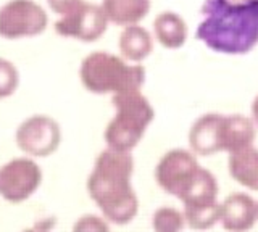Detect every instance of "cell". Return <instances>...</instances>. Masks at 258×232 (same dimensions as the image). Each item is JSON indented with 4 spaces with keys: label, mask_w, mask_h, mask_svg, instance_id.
Returning <instances> with one entry per match:
<instances>
[{
    "label": "cell",
    "mask_w": 258,
    "mask_h": 232,
    "mask_svg": "<svg viewBox=\"0 0 258 232\" xmlns=\"http://www.w3.org/2000/svg\"><path fill=\"white\" fill-rule=\"evenodd\" d=\"M196 37L210 50L244 55L258 45V0H205Z\"/></svg>",
    "instance_id": "obj_1"
},
{
    "label": "cell",
    "mask_w": 258,
    "mask_h": 232,
    "mask_svg": "<svg viewBox=\"0 0 258 232\" xmlns=\"http://www.w3.org/2000/svg\"><path fill=\"white\" fill-rule=\"evenodd\" d=\"M134 160L127 151L105 150L95 160L87 179V192L102 216L116 226H126L139 213V198L131 178Z\"/></svg>",
    "instance_id": "obj_2"
},
{
    "label": "cell",
    "mask_w": 258,
    "mask_h": 232,
    "mask_svg": "<svg viewBox=\"0 0 258 232\" xmlns=\"http://www.w3.org/2000/svg\"><path fill=\"white\" fill-rule=\"evenodd\" d=\"M256 126L244 115H202L189 131V147L196 155L212 157L218 151H234L253 145Z\"/></svg>",
    "instance_id": "obj_3"
},
{
    "label": "cell",
    "mask_w": 258,
    "mask_h": 232,
    "mask_svg": "<svg viewBox=\"0 0 258 232\" xmlns=\"http://www.w3.org/2000/svg\"><path fill=\"white\" fill-rule=\"evenodd\" d=\"M113 105L116 113L105 129V140L108 148L129 153L142 140L155 111L139 91L116 94Z\"/></svg>",
    "instance_id": "obj_4"
},
{
    "label": "cell",
    "mask_w": 258,
    "mask_h": 232,
    "mask_svg": "<svg viewBox=\"0 0 258 232\" xmlns=\"http://www.w3.org/2000/svg\"><path fill=\"white\" fill-rule=\"evenodd\" d=\"M83 83L94 94H123L139 91L144 84L142 66L126 65L108 53H95L83 66Z\"/></svg>",
    "instance_id": "obj_5"
},
{
    "label": "cell",
    "mask_w": 258,
    "mask_h": 232,
    "mask_svg": "<svg viewBox=\"0 0 258 232\" xmlns=\"http://www.w3.org/2000/svg\"><path fill=\"white\" fill-rule=\"evenodd\" d=\"M202 170L192 150L173 148L160 158L155 168V181L161 190L182 200Z\"/></svg>",
    "instance_id": "obj_6"
},
{
    "label": "cell",
    "mask_w": 258,
    "mask_h": 232,
    "mask_svg": "<svg viewBox=\"0 0 258 232\" xmlns=\"http://www.w3.org/2000/svg\"><path fill=\"white\" fill-rule=\"evenodd\" d=\"M40 179L42 174L32 160H13L0 170V195L10 203H21L34 195Z\"/></svg>",
    "instance_id": "obj_7"
},
{
    "label": "cell",
    "mask_w": 258,
    "mask_h": 232,
    "mask_svg": "<svg viewBox=\"0 0 258 232\" xmlns=\"http://www.w3.org/2000/svg\"><path fill=\"white\" fill-rule=\"evenodd\" d=\"M18 147L34 157H47L58 147L60 127L53 119L34 116L24 121L16 134Z\"/></svg>",
    "instance_id": "obj_8"
},
{
    "label": "cell",
    "mask_w": 258,
    "mask_h": 232,
    "mask_svg": "<svg viewBox=\"0 0 258 232\" xmlns=\"http://www.w3.org/2000/svg\"><path fill=\"white\" fill-rule=\"evenodd\" d=\"M258 221V202L244 192H234L221 202V226L228 232H247Z\"/></svg>",
    "instance_id": "obj_9"
},
{
    "label": "cell",
    "mask_w": 258,
    "mask_h": 232,
    "mask_svg": "<svg viewBox=\"0 0 258 232\" xmlns=\"http://www.w3.org/2000/svg\"><path fill=\"white\" fill-rule=\"evenodd\" d=\"M228 171L239 186L258 192V148L250 145L229 153Z\"/></svg>",
    "instance_id": "obj_10"
},
{
    "label": "cell",
    "mask_w": 258,
    "mask_h": 232,
    "mask_svg": "<svg viewBox=\"0 0 258 232\" xmlns=\"http://www.w3.org/2000/svg\"><path fill=\"white\" fill-rule=\"evenodd\" d=\"M155 39L165 49H181L187 41L189 28L181 15L176 12H163L153 21Z\"/></svg>",
    "instance_id": "obj_11"
},
{
    "label": "cell",
    "mask_w": 258,
    "mask_h": 232,
    "mask_svg": "<svg viewBox=\"0 0 258 232\" xmlns=\"http://www.w3.org/2000/svg\"><path fill=\"white\" fill-rule=\"evenodd\" d=\"M150 0H105L103 13L110 21L123 26H133L147 17Z\"/></svg>",
    "instance_id": "obj_12"
},
{
    "label": "cell",
    "mask_w": 258,
    "mask_h": 232,
    "mask_svg": "<svg viewBox=\"0 0 258 232\" xmlns=\"http://www.w3.org/2000/svg\"><path fill=\"white\" fill-rule=\"evenodd\" d=\"M105 25L107 17L103 10H99L97 7H84L70 23V33L86 41H94L105 31Z\"/></svg>",
    "instance_id": "obj_13"
},
{
    "label": "cell",
    "mask_w": 258,
    "mask_h": 232,
    "mask_svg": "<svg viewBox=\"0 0 258 232\" xmlns=\"http://www.w3.org/2000/svg\"><path fill=\"white\" fill-rule=\"evenodd\" d=\"M121 52L133 61H141L145 57H149L153 49L152 36L141 26H127V29L121 36Z\"/></svg>",
    "instance_id": "obj_14"
},
{
    "label": "cell",
    "mask_w": 258,
    "mask_h": 232,
    "mask_svg": "<svg viewBox=\"0 0 258 232\" xmlns=\"http://www.w3.org/2000/svg\"><path fill=\"white\" fill-rule=\"evenodd\" d=\"M152 227L155 232H182L185 216L174 206H160L152 216Z\"/></svg>",
    "instance_id": "obj_15"
},
{
    "label": "cell",
    "mask_w": 258,
    "mask_h": 232,
    "mask_svg": "<svg viewBox=\"0 0 258 232\" xmlns=\"http://www.w3.org/2000/svg\"><path fill=\"white\" fill-rule=\"evenodd\" d=\"M71 232H111V230H110V222L103 216L84 214L75 221Z\"/></svg>",
    "instance_id": "obj_16"
},
{
    "label": "cell",
    "mask_w": 258,
    "mask_h": 232,
    "mask_svg": "<svg viewBox=\"0 0 258 232\" xmlns=\"http://www.w3.org/2000/svg\"><path fill=\"white\" fill-rule=\"evenodd\" d=\"M53 227V221L52 219H44V221H37L32 226L23 229L21 232H52Z\"/></svg>",
    "instance_id": "obj_17"
},
{
    "label": "cell",
    "mask_w": 258,
    "mask_h": 232,
    "mask_svg": "<svg viewBox=\"0 0 258 232\" xmlns=\"http://www.w3.org/2000/svg\"><path fill=\"white\" fill-rule=\"evenodd\" d=\"M252 119H253L255 126L258 127V95L252 102Z\"/></svg>",
    "instance_id": "obj_18"
}]
</instances>
